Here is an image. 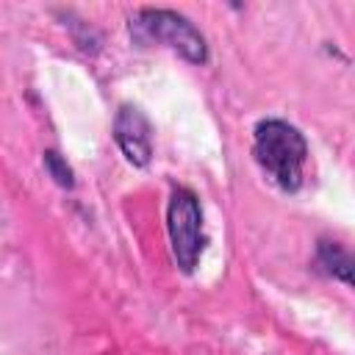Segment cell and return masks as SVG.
<instances>
[{
	"instance_id": "1",
	"label": "cell",
	"mask_w": 355,
	"mask_h": 355,
	"mask_svg": "<svg viewBox=\"0 0 355 355\" xmlns=\"http://www.w3.org/2000/svg\"><path fill=\"white\" fill-rule=\"evenodd\" d=\"M252 153L261 169L283 189L294 191L302 183V164L308 155V144L302 133L283 122V119H263L255 128L252 139Z\"/></svg>"
},
{
	"instance_id": "2",
	"label": "cell",
	"mask_w": 355,
	"mask_h": 355,
	"mask_svg": "<svg viewBox=\"0 0 355 355\" xmlns=\"http://www.w3.org/2000/svg\"><path fill=\"white\" fill-rule=\"evenodd\" d=\"M166 230L172 255L183 272H191L202 252V211L189 189H175L166 208Z\"/></svg>"
},
{
	"instance_id": "3",
	"label": "cell",
	"mask_w": 355,
	"mask_h": 355,
	"mask_svg": "<svg viewBox=\"0 0 355 355\" xmlns=\"http://www.w3.org/2000/svg\"><path fill=\"white\" fill-rule=\"evenodd\" d=\"M139 31L141 39H155V42H164L175 50H180L189 61H197L202 64L208 58V50H205V39L197 33V28L175 14V11H164V8H144L136 22L130 25Z\"/></svg>"
},
{
	"instance_id": "4",
	"label": "cell",
	"mask_w": 355,
	"mask_h": 355,
	"mask_svg": "<svg viewBox=\"0 0 355 355\" xmlns=\"http://www.w3.org/2000/svg\"><path fill=\"white\" fill-rule=\"evenodd\" d=\"M114 136H116V144L122 147V153H125V158H128L130 164L144 166V164L150 161V153H153L150 125H147V119L141 116L139 108L122 105V111L116 114Z\"/></svg>"
},
{
	"instance_id": "5",
	"label": "cell",
	"mask_w": 355,
	"mask_h": 355,
	"mask_svg": "<svg viewBox=\"0 0 355 355\" xmlns=\"http://www.w3.org/2000/svg\"><path fill=\"white\" fill-rule=\"evenodd\" d=\"M319 258L327 266L330 275H338L344 283H349V255L336 244V241H322L319 244Z\"/></svg>"
},
{
	"instance_id": "6",
	"label": "cell",
	"mask_w": 355,
	"mask_h": 355,
	"mask_svg": "<svg viewBox=\"0 0 355 355\" xmlns=\"http://www.w3.org/2000/svg\"><path fill=\"white\" fill-rule=\"evenodd\" d=\"M44 166L50 169V175H53L61 186H72V172H69V166L58 158V153H44Z\"/></svg>"
}]
</instances>
